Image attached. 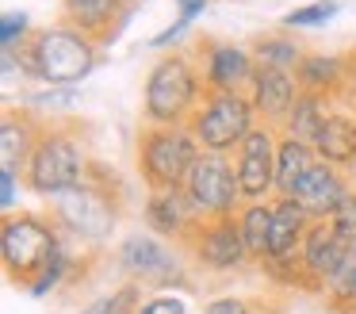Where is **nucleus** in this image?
<instances>
[{
    "label": "nucleus",
    "instance_id": "nucleus-26",
    "mask_svg": "<svg viewBox=\"0 0 356 314\" xmlns=\"http://www.w3.org/2000/svg\"><path fill=\"white\" fill-rule=\"evenodd\" d=\"M337 12H341L337 0H314V4H302V8H295V12H287L284 15V27H291V31H299V27H322V23H330Z\"/></svg>",
    "mask_w": 356,
    "mask_h": 314
},
{
    "label": "nucleus",
    "instance_id": "nucleus-14",
    "mask_svg": "<svg viewBox=\"0 0 356 314\" xmlns=\"http://www.w3.org/2000/svg\"><path fill=\"white\" fill-rule=\"evenodd\" d=\"M348 191L353 188L345 184V176H341L337 168L325 165V161H314L310 173L291 188V199L318 222V219H333V211L341 207V199H345Z\"/></svg>",
    "mask_w": 356,
    "mask_h": 314
},
{
    "label": "nucleus",
    "instance_id": "nucleus-25",
    "mask_svg": "<svg viewBox=\"0 0 356 314\" xmlns=\"http://www.w3.org/2000/svg\"><path fill=\"white\" fill-rule=\"evenodd\" d=\"M302 46L295 42V38H287V35H264V38H257V46H253V61L257 65H268V69H284V73H295V69L302 65Z\"/></svg>",
    "mask_w": 356,
    "mask_h": 314
},
{
    "label": "nucleus",
    "instance_id": "nucleus-20",
    "mask_svg": "<svg viewBox=\"0 0 356 314\" xmlns=\"http://www.w3.org/2000/svg\"><path fill=\"white\" fill-rule=\"evenodd\" d=\"M39 134L42 130H35L31 115L4 111V123H0V168H12V173H16L19 165L27 168V157H31Z\"/></svg>",
    "mask_w": 356,
    "mask_h": 314
},
{
    "label": "nucleus",
    "instance_id": "nucleus-35",
    "mask_svg": "<svg viewBox=\"0 0 356 314\" xmlns=\"http://www.w3.org/2000/svg\"><path fill=\"white\" fill-rule=\"evenodd\" d=\"M188 27H192V23H188V19H177V23H172V27H165L161 31V35H154V42H149V46H154V50H161V46H169V42H177V38L180 35H184V31Z\"/></svg>",
    "mask_w": 356,
    "mask_h": 314
},
{
    "label": "nucleus",
    "instance_id": "nucleus-8",
    "mask_svg": "<svg viewBox=\"0 0 356 314\" xmlns=\"http://www.w3.org/2000/svg\"><path fill=\"white\" fill-rule=\"evenodd\" d=\"M54 219L62 222L70 234L100 242V237H108L111 230H115V203H111L100 188L81 184V188H73V191L54 196Z\"/></svg>",
    "mask_w": 356,
    "mask_h": 314
},
{
    "label": "nucleus",
    "instance_id": "nucleus-18",
    "mask_svg": "<svg viewBox=\"0 0 356 314\" xmlns=\"http://www.w3.org/2000/svg\"><path fill=\"white\" fill-rule=\"evenodd\" d=\"M146 226L154 230V234H165V237H188L195 226H200V219H195L184 188H177V191H149V199H146Z\"/></svg>",
    "mask_w": 356,
    "mask_h": 314
},
{
    "label": "nucleus",
    "instance_id": "nucleus-38",
    "mask_svg": "<svg viewBox=\"0 0 356 314\" xmlns=\"http://www.w3.org/2000/svg\"><path fill=\"white\" fill-rule=\"evenodd\" d=\"M353 88H356V58H353Z\"/></svg>",
    "mask_w": 356,
    "mask_h": 314
},
{
    "label": "nucleus",
    "instance_id": "nucleus-19",
    "mask_svg": "<svg viewBox=\"0 0 356 314\" xmlns=\"http://www.w3.org/2000/svg\"><path fill=\"white\" fill-rule=\"evenodd\" d=\"M314 153L318 161H325L333 168L356 165V115H345V111L325 115V123L318 127V138H314Z\"/></svg>",
    "mask_w": 356,
    "mask_h": 314
},
{
    "label": "nucleus",
    "instance_id": "nucleus-34",
    "mask_svg": "<svg viewBox=\"0 0 356 314\" xmlns=\"http://www.w3.org/2000/svg\"><path fill=\"white\" fill-rule=\"evenodd\" d=\"M203 314H249V303L238 295H222V299H211L203 306Z\"/></svg>",
    "mask_w": 356,
    "mask_h": 314
},
{
    "label": "nucleus",
    "instance_id": "nucleus-22",
    "mask_svg": "<svg viewBox=\"0 0 356 314\" xmlns=\"http://www.w3.org/2000/svg\"><path fill=\"white\" fill-rule=\"evenodd\" d=\"M314 161H318L314 146L299 142V138H291V134L280 138V146H276V191L280 196H291V188L310 173Z\"/></svg>",
    "mask_w": 356,
    "mask_h": 314
},
{
    "label": "nucleus",
    "instance_id": "nucleus-2",
    "mask_svg": "<svg viewBox=\"0 0 356 314\" xmlns=\"http://www.w3.org/2000/svg\"><path fill=\"white\" fill-rule=\"evenodd\" d=\"M200 73L184 54H165L146 77V96H142V115L149 127H184L192 119V107L200 100Z\"/></svg>",
    "mask_w": 356,
    "mask_h": 314
},
{
    "label": "nucleus",
    "instance_id": "nucleus-12",
    "mask_svg": "<svg viewBox=\"0 0 356 314\" xmlns=\"http://www.w3.org/2000/svg\"><path fill=\"white\" fill-rule=\"evenodd\" d=\"M119 265L123 272H131L138 283H172L180 276V265L172 257V249L165 242H157L154 234H134L119 245Z\"/></svg>",
    "mask_w": 356,
    "mask_h": 314
},
{
    "label": "nucleus",
    "instance_id": "nucleus-16",
    "mask_svg": "<svg viewBox=\"0 0 356 314\" xmlns=\"http://www.w3.org/2000/svg\"><path fill=\"white\" fill-rule=\"evenodd\" d=\"M310 214L291 196H280L272 203V234H268V265H291L302 249V237L310 230Z\"/></svg>",
    "mask_w": 356,
    "mask_h": 314
},
{
    "label": "nucleus",
    "instance_id": "nucleus-4",
    "mask_svg": "<svg viewBox=\"0 0 356 314\" xmlns=\"http://www.w3.org/2000/svg\"><path fill=\"white\" fill-rule=\"evenodd\" d=\"M27 184L39 196H62L85 184V153L62 127H47L27 157Z\"/></svg>",
    "mask_w": 356,
    "mask_h": 314
},
{
    "label": "nucleus",
    "instance_id": "nucleus-21",
    "mask_svg": "<svg viewBox=\"0 0 356 314\" xmlns=\"http://www.w3.org/2000/svg\"><path fill=\"white\" fill-rule=\"evenodd\" d=\"M353 69V58H325V54H307L302 65L295 69V81H299V92H318V96H330L337 92Z\"/></svg>",
    "mask_w": 356,
    "mask_h": 314
},
{
    "label": "nucleus",
    "instance_id": "nucleus-17",
    "mask_svg": "<svg viewBox=\"0 0 356 314\" xmlns=\"http://www.w3.org/2000/svg\"><path fill=\"white\" fill-rule=\"evenodd\" d=\"M253 73H257V61L249 50L234 42H207V92H241L245 84H253Z\"/></svg>",
    "mask_w": 356,
    "mask_h": 314
},
{
    "label": "nucleus",
    "instance_id": "nucleus-30",
    "mask_svg": "<svg viewBox=\"0 0 356 314\" xmlns=\"http://www.w3.org/2000/svg\"><path fill=\"white\" fill-rule=\"evenodd\" d=\"M108 306H111V314H138L142 311L138 283H127V288L115 291V295H108Z\"/></svg>",
    "mask_w": 356,
    "mask_h": 314
},
{
    "label": "nucleus",
    "instance_id": "nucleus-6",
    "mask_svg": "<svg viewBox=\"0 0 356 314\" xmlns=\"http://www.w3.org/2000/svg\"><path fill=\"white\" fill-rule=\"evenodd\" d=\"M58 249H62L58 234L39 214H8L0 226V257L8 265V276L19 283H31L54 260Z\"/></svg>",
    "mask_w": 356,
    "mask_h": 314
},
{
    "label": "nucleus",
    "instance_id": "nucleus-29",
    "mask_svg": "<svg viewBox=\"0 0 356 314\" xmlns=\"http://www.w3.org/2000/svg\"><path fill=\"white\" fill-rule=\"evenodd\" d=\"M330 222L337 226V234L356 249V191H348V196L341 199V207L333 211V219H330Z\"/></svg>",
    "mask_w": 356,
    "mask_h": 314
},
{
    "label": "nucleus",
    "instance_id": "nucleus-7",
    "mask_svg": "<svg viewBox=\"0 0 356 314\" xmlns=\"http://www.w3.org/2000/svg\"><path fill=\"white\" fill-rule=\"evenodd\" d=\"M184 196L200 222L230 219V214H238V199H241L238 168L226 161V153H200L195 168L188 173Z\"/></svg>",
    "mask_w": 356,
    "mask_h": 314
},
{
    "label": "nucleus",
    "instance_id": "nucleus-27",
    "mask_svg": "<svg viewBox=\"0 0 356 314\" xmlns=\"http://www.w3.org/2000/svg\"><path fill=\"white\" fill-rule=\"evenodd\" d=\"M31 35H35V31L27 27V15L24 12H8L4 19H0V46H4V50H19Z\"/></svg>",
    "mask_w": 356,
    "mask_h": 314
},
{
    "label": "nucleus",
    "instance_id": "nucleus-36",
    "mask_svg": "<svg viewBox=\"0 0 356 314\" xmlns=\"http://www.w3.org/2000/svg\"><path fill=\"white\" fill-rule=\"evenodd\" d=\"M203 8H207V0H177V12H180V19H188V23H192L195 15L203 12Z\"/></svg>",
    "mask_w": 356,
    "mask_h": 314
},
{
    "label": "nucleus",
    "instance_id": "nucleus-24",
    "mask_svg": "<svg viewBox=\"0 0 356 314\" xmlns=\"http://www.w3.org/2000/svg\"><path fill=\"white\" fill-rule=\"evenodd\" d=\"M238 230L253 260H268V234H272V203H245L238 214Z\"/></svg>",
    "mask_w": 356,
    "mask_h": 314
},
{
    "label": "nucleus",
    "instance_id": "nucleus-39",
    "mask_svg": "<svg viewBox=\"0 0 356 314\" xmlns=\"http://www.w3.org/2000/svg\"><path fill=\"white\" fill-rule=\"evenodd\" d=\"M127 4H134V0H127Z\"/></svg>",
    "mask_w": 356,
    "mask_h": 314
},
{
    "label": "nucleus",
    "instance_id": "nucleus-28",
    "mask_svg": "<svg viewBox=\"0 0 356 314\" xmlns=\"http://www.w3.org/2000/svg\"><path fill=\"white\" fill-rule=\"evenodd\" d=\"M65 268H70V257H65V253L58 249V253H54V260H50V265L42 268V272L35 276L31 283H27V291H31V295H47V291H54V288H58V280L65 276Z\"/></svg>",
    "mask_w": 356,
    "mask_h": 314
},
{
    "label": "nucleus",
    "instance_id": "nucleus-23",
    "mask_svg": "<svg viewBox=\"0 0 356 314\" xmlns=\"http://www.w3.org/2000/svg\"><path fill=\"white\" fill-rule=\"evenodd\" d=\"M325 115H330V104H325V96H318V92H299V100H295L291 115H287L284 134H291V138H299V142L314 146L318 127L325 123Z\"/></svg>",
    "mask_w": 356,
    "mask_h": 314
},
{
    "label": "nucleus",
    "instance_id": "nucleus-15",
    "mask_svg": "<svg viewBox=\"0 0 356 314\" xmlns=\"http://www.w3.org/2000/svg\"><path fill=\"white\" fill-rule=\"evenodd\" d=\"M127 15H131V4H127V0H62L65 27L96 38L100 46L119 35V27L111 19L127 23Z\"/></svg>",
    "mask_w": 356,
    "mask_h": 314
},
{
    "label": "nucleus",
    "instance_id": "nucleus-32",
    "mask_svg": "<svg viewBox=\"0 0 356 314\" xmlns=\"http://www.w3.org/2000/svg\"><path fill=\"white\" fill-rule=\"evenodd\" d=\"M138 314H184V299L180 295H154L142 303Z\"/></svg>",
    "mask_w": 356,
    "mask_h": 314
},
{
    "label": "nucleus",
    "instance_id": "nucleus-3",
    "mask_svg": "<svg viewBox=\"0 0 356 314\" xmlns=\"http://www.w3.org/2000/svg\"><path fill=\"white\" fill-rule=\"evenodd\" d=\"M200 142L188 127H149L138 138V165L149 191H177L200 161Z\"/></svg>",
    "mask_w": 356,
    "mask_h": 314
},
{
    "label": "nucleus",
    "instance_id": "nucleus-37",
    "mask_svg": "<svg viewBox=\"0 0 356 314\" xmlns=\"http://www.w3.org/2000/svg\"><path fill=\"white\" fill-rule=\"evenodd\" d=\"M81 314H111V306H108V295H104V299H96V303H88Z\"/></svg>",
    "mask_w": 356,
    "mask_h": 314
},
{
    "label": "nucleus",
    "instance_id": "nucleus-1",
    "mask_svg": "<svg viewBox=\"0 0 356 314\" xmlns=\"http://www.w3.org/2000/svg\"><path fill=\"white\" fill-rule=\"evenodd\" d=\"M19 58H24L27 73L35 81L50 84V88H73L81 84L100 61V42L73 27H42L19 46Z\"/></svg>",
    "mask_w": 356,
    "mask_h": 314
},
{
    "label": "nucleus",
    "instance_id": "nucleus-33",
    "mask_svg": "<svg viewBox=\"0 0 356 314\" xmlns=\"http://www.w3.org/2000/svg\"><path fill=\"white\" fill-rule=\"evenodd\" d=\"M0 207H4V219L16 214V173L12 168H0Z\"/></svg>",
    "mask_w": 356,
    "mask_h": 314
},
{
    "label": "nucleus",
    "instance_id": "nucleus-10",
    "mask_svg": "<svg viewBox=\"0 0 356 314\" xmlns=\"http://www.w3.org/2000/svg\"><path fill=\"white\" fill-rule=\"evenodd\" d=\"M188 242H192V257L200 260L203 268H215V272H230V268L245 265V257H249L234 214L230 219L200 222V226L188 234Z\"/></svg>",
    "mask_w": 356,
    "mask_h": 314
},
{
    "label": "nucleus",
    "instance_id": "nucleus-13",
    "mask_svg": "<svg viewBox=\"0 0 356 314\" xmlns=\"http://www.w3.org/2000/svg\"><path fill=\"white\" fill-rule=\"evenodd\" d=\"M249 100H253V111L264 115V127H287V115L299 100V81H295V73H284V69L257 65Z\"/></svg>",
    "mask_w": 356,
    "mask_h": 314
},
{
    "label": "nucleus",
    "instance_id": "nucleus-9",
    "mask_svg": "<svg viewBox=\"0 0 356 314\" xmlns=\"http://www.w3.org/2000/svg\"><path fill=\"white\" fill-rule=\"evenodd\" d=\"M276 130L272 127H253L245 134V142L238 146V188H241V199L249 203H261L268 191H276Z\"/></svg>",
    "mask_w": 356,
    "mask_h": 314
},
{
    "label": "nucleus",
    "instance_id": "nucleus-11",
    "mask_svg": "<svg viewBox=\"0 0 356 314\" xmlns=\"http://www.w3.org/2000/svg\"><path fill=\"white\" fill-rule=\"evenodd\" d=\"M353 253H356V249L337 234V226H333L330 219H318V222H310L307 237H302L299 268H302L307 276H314L318 283H330L333 276L345 268V260L353 257Z\"/></svg>",
    "mask_w": 356,
    "mask_h": 314
},
{
    "label": "nucleus",
    "instance_id": "nucleus-31",
    "mask_svg": "<svg viewBox=\"0 0 356 314\" xmlns=\"http://www.w3.org/2000/svg\"><path fill=\"white\" fill-rule=\"evenodd\" d=\"M27 104H31V107H73V104H77V92H70V88L35 92V96H27Z\"/></svg>",
    "mask_w": 356,
    "mask_h": 314
},
{
    "label": "nucleus",
    "instance_id": "nucleus-5",
    "mask_svg": "<svg viewBox=\"0 0 356 314\" xmlns=\"http://www.w3.org/2000/svg\"><path fill=\"white\" fill-rule=\"evenodd\" d=\"M253 100L245 92H207L188 130L195 134L203 153H230L253 130Z\"/></svg>",
    "mask_w": 356,
    "mask_h": 314
}]
</instances>
